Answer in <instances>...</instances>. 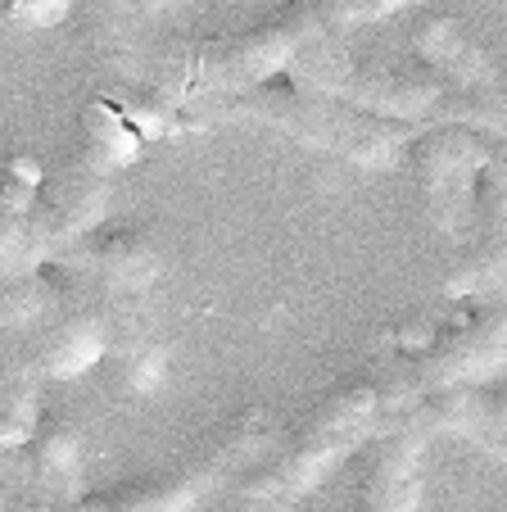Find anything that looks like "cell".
I'll list each match as a JSON object with an SVG mask.
<instances>
[{"mask_svg": "<svg viewBox=\"0 0 507 512\" xmlns=\"http://www.w3.org/2000/svg\"><path fill=\"white\" fill-rule=\"evenodd\" d=\"M109 177L87 155H73L59 173L41 182L28 213V268L55 263L64 250H73L87 232H96L109 204Z\"/></svg>", "mask_w": 507, "mask_h": 512, "instance_id": "ba28073f", "label": "cell"}, {"mask_svg": "<svg viewBox=\"0 0 507 512\" xmlns=\"http://www.w3.org/2000/svg\"><path fill=\"white\" fill-rule=\"evenodd\" d=\"M177 118H186V123H254L290 136V141L308 145V150L349 159L358 168H390L412 145L408 127L358 114V109L340 105V100L290 87V82H263V87L236 91V96L195 100V105L177 109Z\"/></svg>", "mask_w": 507, "mask_h": 512, "instance_id": "3957f363", "label": "cell"}, {"mask_svg": "<svg viewBox=\"0 0 507 512\" xmlns=\"http://www.w3.org/2000/svg\"><path fill=\"white\" fill-rule=\"evenodd\" d=\"M41 422V377L23 345L0 349V454L19 449Z\"/></svg>", "mask_w": 507, "mask_h": 512, "instance_id": "2e32d148", "label": "cell"}, {"mask_svg": "<svg viewBox=\"0 0 507 512\" xmlns=\"http://www.w3.org/2000/svg\"><path fill=\"white\" fill-rule=\"evenodd\" d=\"M417 64L462 96H507V73L449 10H417L408 23Z\"/></svg>", "mask_w": 507, "mask_h": 512, "instance_id": "8fae6325", "label": "cell"}, {"mask_svg": "<svg viewBox=\"0 0 507 512\" xmlns=\"http://www.w3.org/2000/svg\"><path fill=\"white\" fill-rule=\"evenodd\" d=\"M485 164L489 141L462 127H431L412 141V177H417L421 209L444 241H467L471 195H476V177Z\"/></svg>", "mask_w": 507, "mask_h": 512, "instance_id": "52a82bcc", "label": "cell"}, {"mask_svg": "<svg viewBox=\"0 0 507 512\" xmlns=\"http://www.w3.org/2000/svg\"><path fill=\"white\" fill-rule=\"evenodd\" d=\"M141 141L145 136L127 123V114L109 96L91 100V105L82 109V141H77V155H87L91 164L105 168V173H118L123 164H132Z\"/></svg>", "mask_w": 507, "mask_h": 512, "instance_id": "e0dca14e", "label": "cell"}, {"mask_svg": "<svg viewBox=\"0 0 507 512\" xmlns=\"http://www.w3.org/2000/svg\"><path fill=\"white\" fill-rule=\"evenodd\" d=\"M498 368H507V304L440 336L426 354L412 358L408 368L385 377L376 386L381 390V413H399V408L417 404L426 395H440V390L480 386Z\"/></svg>", "mask_w": 507, "mask_h": 512, "instance_id": "8992f818", "label": "cell"}, {"mask_svg": "<svg viewBox=\"0 0 507 512\" xmlns=\"http://www.w3.org/2000/svg\"><path fill=\"white\" fill-rule=\"evenodd\" d=\"M431 435L412 417L381 413V426L367 440L358 512H421V472H426Z\"/></svg>", "mask_w": 507, "mask_h": 512, "instance_id": "30bf717a", "label": "cell"}, {"mask_svg": "<svg viewBox=\"0 0 507 512\" xmlns=\"http://www.w3.org/2000/svg\"><path fill=\"white\" fill-rule=\"evenodd\" d=\"M240 512H299V503H281V499H240Z\"/></svg>", "mask_w": 507, "mask_h": 512, "instance_id": "d6986e66", "label": "cell"}, {"mask_svg": "<svg viewBox=\"0 0 507 512\" xmlns=\"http://www.w3.org/2000/svg\"><path fill=\"white\" fill-rule=\"evenodd\" d=\"M100 313H105V358L114 363L118 386L132 395H150L168 372V340H163L145 295H105L100 290Z\"/></svg>", "mask_w": 507, "mask_h": 512, "instance_id": "4fadbf2b", "label": "cell"}, {"mask_svg": "<svg viewBox=\"0 0 507 512\" xmlns=\"http://www.w3.org/2000/svg\"><path fill=\"white\" fill-rule=\"evenodd\" d=\"M55 263L82 272L105 295H145L163 272V250L150 227L141 223H114V227L100 223L96 232H87Z\"/></svg>", "mask_w": 507, "mask_h": 512, "instance_id": "7c38bea8", "label": "cell"}, {"mask_svg": "<svg viewBox=\"0 0 507 512\" xmlns=\"http://www.w3.org/2000/svg\"><path fill=\"white\" fill-rule=\"evenodd\" d=\"M290 87L331 96L340 105L358 109V114L385 118L399 127H462L471 136H494L507 141V96H462V91L444 87L426 68H394V64H367L354 59L340 41V32H322L313 37L286 68Z\"/></svg>", "mask_w": 507, "mask_h": 512, "instance_id": "6da1fadb", "label": "cell"}, {"mask_svg": "<svg viewBox=\"0 0 507 512\" xmlns=\"http://www.w3.org/2000/svg\"><path fill=\"white\" fill-rule=\"evenodd\" d=\"M19 485L10 481V476H0V512H19Z\"/></svg>", "mask_w": 507, "mask_h": 512, "instance_id": "ffe728a7", "label": "cell"}, {"mask_svg": "<svg viewBox=\"0 0 507 512\" xmlns=\"http://www.w3.org/2000/svg\"><path fill=\"white\" fill-rule=\"evenodd\" d=\"M322 32L326 23L317 14V0H304V5L277 10L254 28L173 41L150 59V87L163 100H173L177 109L213 96H236V91L263 87L272 78H286L290 59Z\"/></svg>", "mask_w": 507, "mask_h": 512, "instance_id": "7a4b0ae2", "label": "cell"}, {"mask_svg": "<svg viewBox=\"0 0 507 512\" xmlns=\"http://www.w3.org/2000/svg\"><path fill=\"white\" fill-rule=\"evenodd\" d=\"M381 426V390L372 381L340 386L304 417L295 435L277 440L268 458L254 472L236 481V499H281L299 503L345 463L354 449H363Z\"/></svg>", "mask_w": 507, "mask_h": 512, "instance_id": "5b68a950", "label": "cell"}, {"mask_svg": "<svg viewBox=\"0 0 507 512\" xmlns=\"http://www.w3.org/2000/svg\"><path fill=\"white\" fill-rule=\"evenodd\" d=\"M14 454V472L10 481L19 490H37V494H68L77 485L82 472V426L64 413H46L32 435L23 440Z\"/></svg>", "mask_w": 507, "mask_h": 512, "instance_id": "9a60e30c", "label": "cell"}, {"mask_svg": "<svg viewBox=\"0 0 507 512\" xmlns=\"http://www.w3.org/2000/svg\"><path fill=\"white\" fill-rule=\"evenodd\" d=\"M403 417L421 426L426 435H458L471 449L489 454L494 463L507 467V399L485 386H458L426 395L417 404L399 408Z\"/></svg>", "mask_w": 507, "mask_h": 512, "instance_id": "5bb4252c", "label": "cell"}, {"mask_svg": "<svg viewBox=\"0 0 507 512\" xmlns=\"http://www.w3.org/2000/svg\"><path fill=\"white\" fill-rule=\"evenodd\" d=\"M277 449V422L263 408H245L218 431H209L182 463L163 472L136 476L114 490H96L73 499L64 512H195L213 490L240 481Z\"/></svg>", "mask_w": 507, "mask_h": 512, "instance_id": "277c9868", "label": "cell"}, {"mask_svg": "<svg viewBox=\"0 0 507 512\" xmlns=\"http://www.w3.org/2000/svg\"><path fill=\"white\" fill-rule=\"evenodd\" d=\"M489 290H507V150L503 155L489 150V164L480 168L467 245L444 277V295L453 300H471Z\"/></svg>", "mask_w": 507, "mask_h": 512, "instance_id": "9c48e42d", "label": "cell"}, {"mask_svg": "<svg viewBox=\"0 0 507 512\" xmlns=\"http://www.w3.org/2000/svg\"><path fill=\"white\" fill-rule=\"evenodd\" d=\"M5 14H10L14 23H59L64 14H73V5L68 0H14V5H5Z\"/></svg>", "mask_w": 507, "mask_h": 512, "instance_id": "ac0fdd59", "label": "cell"}]
</instances>
